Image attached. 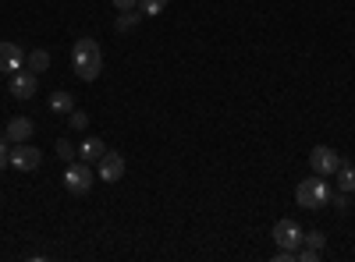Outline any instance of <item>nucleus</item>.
<instances>
[{
    "label": "nucleus",
    "instance_id": "nucleus-1",
    "mask_svg": "<svg viewBox=\"0 0 355 262\" xmlns=\"http://www.w3.org/2000/svg\"><path fill=\"white\" fill-rule=\"evenodd\" d=\"M71 68H75V75H78L82 82H96V78H100V71H103V50H100V43H96L93 36H82V39L75 43V50H71Z\"/></svg>",
    "mask_w": 355,
    "mask_h": 262
},
{
    "label": "nucleus",
    "instance_id": "nucleus-2",
    "mask_svg": "<svg viewBox=\"0 0 355 262\" xmlns=\"http://www.w3.org/2000/svg\"><path fill=\"white\" fill-rule=\"evenodd\" d=\"M331 185H327V178H320V174H313V178L309 181H302L299 188H295V202H299V206L302 209H323V206H327V202H331Z\"/></svg>",
    "mask_w": 355,
    "mask_h": 262
},
{
    "label": "nucleus",
    "instance_id": "nucleus-3",
    "mask_svg": "<svg viewBox=\"0 0 355 262\" xmlns=\"http://www.w3.org/2000/svg\"><path fill=\"white\" fill-rule=\"evenodd\" d=\"M64 188L71 191V195H85L89 188H93V163H64Z\"/></svg>",
    "mask_w": 355,
    "mask_h": 262
},
{
    "label": "nucleus",
    "instance_id": "nucleus-4",
    "mask_svg": "<svg viewBox=\"0 0 355 262\" xmlns=\"http://www.w3.org/2000/svg\"><path fill=\"white\" fill-rule=\"evenodd\" d=\"M341 163H345L341 153L331 149V145H316V149L309 153V167H313V174H320V178H334V170Z\"/></svg>",
    "mask_w": 355,
    "mask_h": 262
},
{
    "label": "nucleus",
    "instance_id": "nucleus-5",
    "mask_svg": "<svg viewBox=\"0 0 355 262\" xmlns=\"http://www.w3.org/2000/svg\"><path fill=\"white\" fill-rule=\"evenodd\" d=\"M281 248H288V252H299L302 248V227L295 223L291 216H284V220H277L274 223V234H270Z\"/></svg>",
    "mask_w": 355,
    "mask_h": 262
},
{
    "label": "nucleus",
    "instance_id": "nucleus-6",
    "mask_svg": "<svg viewBox=\"0 0 355 262\" xmlns=\"http://www.w3.org/2000/svg\"><path fill=\"white\" fill-rule=\"evenodd\" d=\"M96 178H100V181H107V185L121 181V178H125V156L107 149V153L96 160Z\"/></svg>",
    "mask_w": 355,
    "mask_h": 262
},
{
    "label": "nucleus",
    "instance_id": "nucleus-7",
    "mask_svg": "<svg viewBox=\"0 0 355 262\" xmlns=\"http://www.w3.org/2000/svg\"><path fill=\"white\" fill-rule=\"evenodd\" d=\"M36 93H40V75H36V71L21 68V71L11 75V96H15V100H33Z\"/></svg>",
    "mask_w": 355,
    "mask_h": 262
},
{
    "label": "nucleus",
    "instance_id": "nucleus-8",
    "mask_svg": "<svg viewBox=\"0 0 355 262\" xmlns=\"http://www.w3.org/2000/svg\"><path fill=\"white\" fill-rule=\"evenodd\" d=\"M43 163V153L36 149V145H28V142H15V149H11V167L15 170H36Z\"/></svg>",
    "mask_w": 355,
    "mask_h": 262
},
{
    "label": "nucleus",
    "instance_id": "nucleus-9",
    "mask_svg": "<svg viewBox=\"0 0 355 262\" xmlns=\"http://www.w3.org/2000/svg\"><path fill=\"white\" fill-rule=\"evenodd\" d=\"M25 68V50L18 43H8V39H0V71L4 75H15Z\"/></svg>",
    "mask_w": 355,
    "mask_h": 262
},
{
    "label": "nucleus",
    "instance_id": "nucleus-10",
    "mask_svg": "<svg viewBox=\"0 0 355 262\" xmlns=\"http://www.w3.org/2000/svg\"><path fill=\"white\" fill-rule=\"evenodd\" d=\"M33 131H36V124L28 121V118H11L8 128H4V135H8L11 145H15V142H28V138H33Z\"/></svg>",
    "mask_w": 355,
    "mask_h": 262
},
{
    "label": "nucleus",
    "instance_id": "nucleus-11",
    "mask_svg": "<svg viewBox=\"0 0 355 262\" xmlns=\"http://www.w3.org/2000/svg\"><path fill=\"white\" fill-rule=\"evenodd\" d=\"M103 153H107V142H103V138H85V142L78 145V156H82L85 163H96Z\"/></svg>",
    "mask_w": 355,
    "mask_h": 262
},
{
    "label": "nucleus",
    "instance_id": "nucleus-12",
    "mask_svg": "<svg viewBox=\"0 0 355 262\" xmlns=\"http://www.w3.org/2000/svg\"><path fill=\"white\" fill-rule=\"evenodd\" d=\"M142 21V11L132 8V11H117V32H135Z\"/></svg>",
    "mask_w": 355,
    "mask_h": 262
},
{
    "label": "nucleus",
    "instance_id": "nucleus-13",
    "mask_svg": "<svg viewBox=\"0 0 355 262\" xmlns=\"http://www.w3.org/2000/svg\"><path fill=\"white\" fill-rule=\"evenodd\" d=\"M334 178H338V191H355V167L352 163H341L338 170H334Z\"/></svg>",
    "mask_w": 355,
    "mask_h": 262
},
{
    "label": "nucleus",
    "instance_id": "nucleus-14",
    "mask_svg": "<svg viewBox=\"0 0 355 262\" xmlns=\"http://www.w3.org/2000/svg\"><path fill=\"white\" fill-rule=\"evenodd\" d=\"M25 68H28V71H36V75H43V71L50 68V53H46V50H33V53H25Z\"/></svg>",
    "mask_w": 355,
    "mask_h": 262
},
{
    "label": "nucleus",
    "instance_id": "nucleus-15",
    "mask_svg": "<svg viewBox=\"0 0 355 262\" xmlns=\"http://www.w3.org/2000/svg\"><path fill=\"white\" fill-rule=\"evenodd\" d=\"M50 110H53V113H71V110H75V96L64 93V89H57V93L50 96Z\"/></svg>",
    "mask_w": 355,
    "mask_h": 262
},
{
    "label": "nucleus",
    "instance_id": "nucleus-16",
    "mask_svg": "<svg viewBox=\"0 0 355 262\" xmlns=\"http://www.w3.org/2000/svg\"><path fill=\"white\" fill-rule=\"evenodd\" d=\"M139 11L150 15V18H157V15L167 11V0H139Z\"/></svg>",
    "mask_w": 355,
    "mask_h": 262
},
{
    "label": "nucleus",
    "instance_id": "nucleus-17",
    "mask_svg": "<svg viewBox=\"0 0 355 262\" xmlns=\"http://www.w3.org/2000/svg\"><path fill=\"white\" fill-rule=\"evenodd\" d=\"M57 156H61V163H71V160L78 156V149H75L68 138H57Z\"/></svg>",
    "mask_w": 355,
    "mask_h": 262
},
{
    "label": "nucleus",
    "instance_id": "nucleus-18",
    "mask_svg": "<svg viewBox=\"0 0 355 262\" xmlns=\"http://www.w3.org/2000/svg\"><path fill=\"white\" fill-rule=\"evenodd\" d=\"M302 245L313 248V252H323V245H327V238L320 234V230H309V234H302Z\"/></svg>",
    "mask_w": 355,
    "mask_h": 262
},
{
    "label": "nucleus",
    "instance_id": "nucleus-19",
    "mask_svg": "<svg viewBox=\"0 0 355 262\" xmlns=\"http://www.w3.org/2000/svg\"><path fill=\"white\" fill-rule=\"evenodd\" d=\"M68 124H71L75 131H85V128H89V118H85V110H78V106H75V110L68 113Z\"/></svg>",
    "mask_w": 355,
    "mask_h": 262
},
{
    "label": "nucleus",
    "instance_id": "nucleus-20",
    "mask_svg": "<svg viewBox=\"0 0 355 262\" xmlns=\"http://www.w3.org/2000/svg\"><path fill=\"white\" fill-rule=\"evenodd\" d=\"M331 202H334V209H338V213H348V209H352V195H348V191L331 195Z\"/></svg>",
    "mask_w": 355,
    "mask_h": 262
},
{
    "label": "nucleus",
    "instance_id": "nucleus-21",
    "mask_svg": "<svg viewBox=\"0 0 355 262\" xmlns=\"http://www.w3.org/2000/svg\"><path fill=\"white\" fill-rule=\"evenodd\" d=\"M8 145H11V142H8V135L0 131V170H4V167L11 163V149H8Z\"/></svg>",
    "mask_w": 355,
    "mask_h": 262
},
{
    "label": "nucleus",
    "instance_id": "nucleus-22",
    "mask_svg": "<svg viewBox=\"0 0 355 262\" xmlns=\"http://www.w3.org/2000/svg\"><path fill=\"white\" fill-rule=\"evenodd\" d=\"M110 4H114L117 11H132V8H139V0H110Z\"/></svg>",
    "mask_w": 355,
    "mask_h": 262
},
{
    "label": "nucleus",
    "instance_id": "nucleus-23",
    "mask_svg": "<svg viewBox=\"0 0 355 262\" xmlns=\"http://www.w3.org/2000/svg\"><path fill=\"white\" fill-rule=\"evenodd\" d=\"M274 259H277V262H295V252H288V248H281V252H277Z\"/></svg>",
    "mask_w": 355,
    "mask_h": 262
},
{
    "label": "nucleus",
    "instance_id": "nucleus-24",
    "mask_svg": "<svg viewBox=\"0 0 355 262\" xmlns=\"http://www.w3.org/2000/svg\"><path fill=\"white\" fill-rule=\"evenodd\" d=\"M0 198H4V191H0Z\"/></svg>",
    "mask_w": 355,
    "mask_h": 262
}]
</instances>
